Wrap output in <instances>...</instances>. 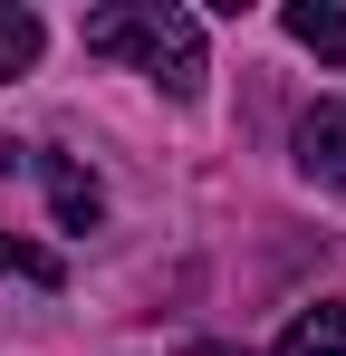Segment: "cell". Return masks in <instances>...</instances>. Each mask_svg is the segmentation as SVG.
I'll return each instance as SVG.
<instances>
[{
	"mask_svg": "<svg viewBox=\"0 0 346 356\" xmlns=\"http://www.w3.org/2000/svg\"><path fill=\"white\" fill-rule=\"evenodd\" d=\"M87 49L97 58H125V67H145L164 97H202V19L192 10H164V0H125V10H87Z\"/></svg>",
	"mask_w": 346,
	"mask_h": 356,
	"instance_id": "1",
	"label": "cell"
},
{
	"mask_svg": "<svg viewBox=\"0 0 346 356\" xmlns=\"http://www.w3.org/2000/svg\"><path fill=\"white\" fill-rule=\"evenodd\" d=\"M49 49V29H39V10H19V0H0V77H29Z\"/></svg>",
	"mask_w": 346,
	"mask_h": 356,
	"instance_id": "6",
	"label": "cell"
},
{
	"mask_svg": "<svg viewBox=\"0 0 346 356\" xmlns=\"http://www.w3.org/2000/svg\"><path fill=\"white\" fill-rule=\"evenodd\" d=\"M279 29L298 39V49H318L327 67H346V10H337V0H288Z\"/></svg>",
	"mask_w": 346,
	"mask_h": 356,
	"instance_id": "4",
	"label": "cell"
},
{
	"mask_svg": "<svg viewBox=\"0 0 346 356\" xmlns=\"http://www.w3.org/2000/svg\"><path fill=\"white\" fill-rule=\"evenodd\" d=\"M298 174L327 183V193H346V97H327V106L298 116Z\"/></svg>",
	"mask_w": 346,
	"mask_h": 356,
	"instance_id": "2",
	"label": "cell"
},
{
	"mask_svg": "<svg viewBox=\"0 0 346 356\" xmlns=\"http://www.w3.org/2000/svg\"><path fill=\"white\" fill-rule=\"evenodd\" d=\"M270 356H346V298H318V308H298V327H288Z\"/></svg>",
	"mask_w": 346,
	"mask_h": 356,
	"instance_id": "5",
	"label": "cell"
},
{
	"mask_svg": "<svg viewBox=\"0 0 346 356\" xmlns=\"http://www.w3.org/2000/svg\"><path fill=\"white\" fill-rule=\"evenodd\" d=\"M183 356H231V347H183Z\"/></svg>",
	"mask_w": 346,
	"mask_h": 356,
	"instance_id": "8",
	"label": "cell"
},
{
	"mask_svg": "<svg viewBox=\"0 0 346 356\" xmlns=\"http://www.w3.org/2000/svg\"><path fill=\"white\" fill-rule=\"evenodd\" d=\"M39 174H49V212H58V232H97V222H106V193H97V174H87V164L39 154Z\"/></svg>",
	"mask_w": 346,
	"mask_h": 356,
	"instance_id": "3",
	"label": "cell"
},
{
	"mask_svg": "<svg viewBox=\"0 0 346 356\" xmlns=\"http://www.w3.org/2000/svg\"><path fill=\"white\" fill-rule=\"evenodd\" d=\"M0 270H19V280L58 289V260H49V250H29V241H0Z\"/></svg>",
	"mask_w": 346,
	"mask_h": 356,
	"instance_id": "7",
	"label": "cell"
}]
</instances>
